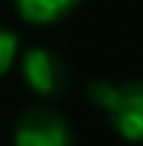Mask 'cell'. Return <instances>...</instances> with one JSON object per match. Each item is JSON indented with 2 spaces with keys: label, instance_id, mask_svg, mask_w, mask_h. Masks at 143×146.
<instances>
[{
  "label": "cell",
  "instance_id": "cell-1",
  "mask_svg": "<svg viewBox=\"0 0 143 146\" xmlns=\"http://www.w3.org/2000/svg\"><path fill=\"white\" fill-rule=\"evenodd\" d=\"M87 98L105 113L113 134L128 143H143V78L93 81Z\"/></svg>",
  "mask_w": 143,
  "mask_h": 146
},
{
  "label": "cell",
  "instance_id": "cell-2",
  "mask_svg": "<svg viewBox=\"0 0 143 146\" xmlns=\"http://www.w3.org/2000/svg\"><path fill=\"white\" fill-rule=\"evenodd\" d=\"M12 146H75V128L51 104H30L15 116Z\"/></svg>",
  "mask_w": 143,
  "mask_h": 146
},
{
  "label": "cell",
  "instance_id": "cell-3",
  "mask_svg": "<svg viewBox=\"0 0 143 146\" xmlns=\"http://www.w3.org/2000/svg\"><path fill=\"white\" fill-rule=\"evenodd\" d=\"M15 69L21 72V81L27 84V90L39 98H57L69 87L66 60L54 48H45V45H33V48L21 51Z\"/></svg>",
  "mask_w": 143,
  "mask_h": 146
},
{
  "label": "cell",
  "instance_id": "cell-4",
  "mask_svg": "<svg viewBox=\"0 0 143 146\" xmlns=\"http://www.w3.org/2000/svg\"><path fill=\"white\" fill-rule=\"evenodd\" d=\"M18 18L33 27H51L66 21L72 12L81 6V0H12Z\"/></svg>",
  "mask_w": 143,
  "mask_h": 146
},
{
  "label": "cell",
  "instance_id": "cell-5",
  "mask_svg": "<svg viewBox=\"0 0 143 146\" xmlns=\"http://www.w3.org/2000/svg\"><path fill=\"white\" fill-rule=\"evenodd\" d=\"M18 57H21V39H18V33L0 24V81L18 66Z\"/></svg>",
  "mask_w": 143,
  "mask_h": 146
}]
</instances>
